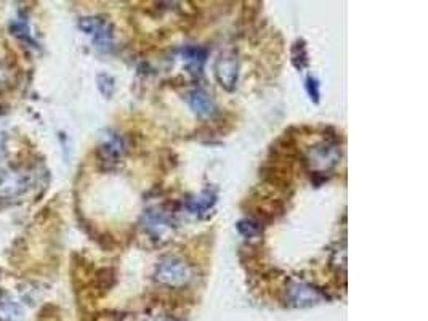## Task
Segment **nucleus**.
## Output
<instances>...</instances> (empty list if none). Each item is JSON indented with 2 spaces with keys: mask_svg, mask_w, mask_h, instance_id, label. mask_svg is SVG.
I'll return each instance as SVG.
<instances>
[{
  "mask_svg": "<svg viewBox=\"0 0 428 321\" xmlns=\"http://www.w3.org/2000/svg\"><path fill=\"white\" fill-rule=\"evenodd\" d=\"M193 278V272L185 260L178 257H167L160 260L156 269V279L159 283L172 288H180Z\"/></svg>",
  "mask_w": 428,
  "mask_h": 321,
  "instance_id": "obj_1",
  "label": "nucleus"
},
{
  "mask_svg": "<svg viewBox=\"0 0 428 321\" xmlns=\"http://www.w3.org/2000/svg\"><path fill=\"white\" fill-rule=\"evenodd\" d=\"M79 28L85 34L90 35V37L93 39V44L97 45L100 50H105V52L111 50L114 34H112V28L109 23L103 20V18H100V16L82 18V20L79 21Z\"/></svg>",
  "mask_w": 428,
  "mask_h": 321,
  "instance_id": "obj_2",
  "label": "nucleus"
},
{
  "mask_svg": "<svg viewBox=\"0 0 428 321\" xmlns=\"http://www.w3.org/2000/svg\"><path fill=\"white\" fill-rule=\"evenodd\" d=\"M285 294H287L289 305L300 307V308L316 305L323 300V294H321L316 288L302 281L290 283L287 286V291H285Z\"/></svg>",
  "mask_w": 428,
  "mask_h": 321,
  "instance_id": "obj_3",
  "label": "nucleus"
},
{
  "mask_svg": "<svg viewBox=\"0 0 428 321\" xmlns=\"http://www.w3.org/2000/svg\"><path fill=\"white\" fill-rule=\"evenodd\" d=\"M237 74H239V63L233 53H223L217 59L215 76L218 84L227 91H233L237 82Z\"/></svg>",
  "mask_w": 428,
  "mask_h": 321,
  "instance_id": "obj_4",
  "label": "nucleus"
},
{
  "mask_svg": "<svg viewBox=\"0 0 428 321\" xmlns=\"http://www.w3.org/2000/svg\"><path fill=\"white\" fill-rule=\"evenodd\" d=\"M338 158H340V151L335 145L331 144H321L318 146L311 148L310 154H308V160L314 169L319 170H328L334 168L337 164Z\"/></svg>",
  "mask_w": 428,
  "mask_h": 321,
  "instance_id": "obj_5",
  "label": "nucleus"
},
{
  "mask_svg": "<svg viewBox=\"0 0 428 321\" xmlns=\"http://www.w3.org/2000/svg\"><path fill=\"white\" fill-rule=\"evenodd\" d=\"M185 98L189 108L198 116H209L212 115L213 110H215V105H213L212 98L204 91H201V88H194V91L188 92Z\"/></svg>",
  "mask_w": 428,
  "mask_h": 321,
  "instance_id": "obj_6",
  "label": "nucleus"
},
{
  "mask_svg": "<svg viewBox=\"0 0 428 321\" xmlns=\"http://www.w3.org/2000/svg\"><path fill=\"white\" fill-rule=\"evenodd\" d=\"M183 57H185L189 68L201 69L206 62V50L199 49V47H186V49L183 50Z\"/></svg>",
  "mask_w": 428,
  "mask_h": 321,
  "instance_id": "obj_7",
  "label": "nucleus"
},
{
  "mask_svg": "<svg viewBox=\"0 0 428 321\" xmlns=\"http://www.w3.org/2000/svg\"><path fill=\"white\" fill-rule=\"evenodd\" d=\"M213 196L210 193H204L199 198H196L194 201L189 203V209H191L194 214H199L202 211H207L209 207L213 204Z\"/></svg>",
  "mask_w": 428,
  "mask_h": 321,
  "instance_id": "obj_8",
  "label": "nucleus"
},
{
  "mask_svg": "<svg viewBox=\"0 0 428 321\" xmlns=\"http://www.w3.org/2000/svg\"><path fill=\"white\" fill-rule=\"evenodd\" d=\"M237 230H239V233H242L244 236L251 238V236L260 235L261 227L257 222H254V220L246 218V220H241V222L237 223Z\"/></svg>",
  "mask_w": 428,
  "mask_h": 321,
  "instance_id": "obj_9",
  "label": "nucleus"
},
{
  "mask_svg": "<svg viewBox=\"0 0 428 321\" xmlns=\"http://www.w3.org/2000/svg\"><path fill=\"white\" fill-rule=\"evenodd\" d=\"M307 88H308V93H310V97L314 98V102H318L319 100V87H318V82L313 79V77H308L307 79Z\"/></svg>",
  "mask_w": 428,
  "mask_h": 321,
  "instance_id": "obj_10",
  "label": "nucleus"
},
{
  "mask_svg": "<svg viewBox=\"0 0 428 321\" xmlns=\"http://www.w3.org/2000/svg\"><path fill=\"white\" fill-rule=\"evenodd\" d=\"M154 321H175V320H170V318H157V320H154Z\"/></svg>",
  "mask_w": 428,
  "mask_h": 321,
  "instance_id": "obj_11",
  "label": "nucleus"
},
{
  "mask_svg": "<svg viewBox=\"0 0 428 321\" xmlns=\"http://www.w3.org/2000/svg\"><path fill=\"white\" fill-rule=\"evenodd\" d=\"M4 148V136H0V151H2Z\"/></svg>",
  "mask_w": 428,
  "mask_h": 321,
  "instance_id": "obj_12",
  "label": "nucleus"
}]
</instances>
